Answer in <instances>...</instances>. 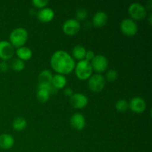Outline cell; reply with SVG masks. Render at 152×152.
<instances>
[{
  "label": "cell",
  "instance_id": "6da1fadb",
  "mask_svg": "<svg viewBox=\"0 0 152 152\" xmlns=\"http://www.w3.org/2000/svg\"><path fill=\"white\" fill-rule=\"evenodd\" d=\"M52 68L59 74H71L76 66L74 58L67 51L63 50H56L50 58Z\"/></svg>",
  "mask_w": 152,
  "mask_h": 152
},
{
  "label": "cell",
  "instance_id": "7a4b0ae2",
  "mask_svg": "<svg viewBox=\"0 0 152 152\" xmlns=\"http://www.w3.org/2000/svg\"><path fill=\"white\" fill-rule=\"evenodd\" d=\"M28 38V33L25 28H16L11 31L9 37L10 43L13 47L20 48L24 46Z\"/></svg>",
  "mask_w": 152,
  "mask_h": 152
},
{
  "label": "cell",
  "instance_id": "3957f363",
  "mask_svg": "<svg viewBox=\"0 0 152 152\" xmlns=\"http://www.w3.org/2000/svg\"><path fill=\"white\" fill-rule=\"evenodd\" d=\"M75 73L78 79L81 80H86L90 78L93 74V69L90 62L86 59L79 61L75 66Z\"/></svg>",
  "mask_w": 152,
  "mask_h": 152
},
{
  "label": "cell",
  "instance_id": "277c9868",
  "mask_svg": "<svg viewBox=\"0 0 152 152\" xmlns=\"http://www.w3.org/2000/svg\"><path fill=\"white\" fill-rule=\"evenodd\" d=\"M105 86V79L102 74H92L88 79V88L91 91L99 92Z\"/></svg>",
  "mask_w": 152,
  "mask_h": 152
},
{
  "label": "cell",
  "instance_id": "5b68a950",
  "mask_svg": "<svg viewBox=\"0 0 152 152\" xmlns=\"http://www.w3.org/2000/svg\"><path fill=\"white\" fill-rule=\"evenodd\" d=\"M120 30L125 35L128 37L134 36L138 31L137 24L130 18H126L120 22Z\"/></svg>",
  "mask_w": 152,
  "mask_h": 152
},
{
  "label": "cell",
  "instance_id": "8992f818",
  "mask_svg": "<svg viewBox=\"0 0 152 152\" xmlns=\"http://www.w3.org/2000/svg\"><path fill=\"white\" fill-rule=\"evenodd\" d=\"M129 13L133 20H140L146 16V8L139 2H134L129 5Z\"/></svg>",
  "mask_w": 152,
  "mask_h": 152
},
{
  "label": "cell",
  "instance_id": "52a82bcc",
  "mask_svg": "<svg viewBox=\"0 0 152 152\" xmlns=\"http://www.w3.org/2000/svg\"><path fill=\"white\" fill-rule=\"evenodd\" d=\"M92 69L96 71L97 74L104 72L107 69L108 65V61L105 56L102 54H98L94 56L91 62Z\"/></svg>",
  "mask_w": 152,
  "mask_h": 152
},
{
  "label": "cell",
  "instance_id": "ba28073f",
  "mask_svg": "<svg viewBox=\"0 0 152 152\" xmlns=\"http://www.w3.org/2000/svg\"><path fill=\"white\" fill-rule=\"evenodd\" d=\"M15 53L14 47L10 43V42L2 40L0 41V58L3 61L11 59Z\"/></svg>",
  "mask_w": 152,
  "mask_h": 152
},
{
  "label": "cell",
  "instance_id": "9c48e42d",
  "mask_svg": "<svg viewBox=\"0 0 152 152\" xmlns=\"http://www.w3.org/2000/svg\"><path fill=\"white\" fill-rule=\"evenodd\" d=\"M80 30V24L76 19H69L64 22L62 31L65 34L73 36L77 34Z\"/></svg>",
  "mask_w": 152,
  "mask_h": 152
},
{
  "label": "cell",
  "instance_id": "30bf717a",
  "mask_svg": "<svg viewBox=\"0 0 152 152\" xmlns=\"http://www.w3.org/2000/svg\"><path fill=\"white\" fill-rule=\"evenodd\" d=\"M88 99L87 96L81 93L74 94L70 97V103L75 108H79V109L84 108L88 105Z\"/></svg>",
  "mask_w": 152,
  "mask_h": 152
},
{
  "label": "cell",
  "instance_id": "8fae6325",
  "mask_svg": "<svg viewBox=\"0 0 152 152\" xmlns=\"http://www.w3.org/2000/svg\"><path fill=\"white\" fill-rule=\"evenodd\" d=\"M129 105L131 110L137 114H141L146 108V102L145 99L140 96H135L132 98L129 103Z\"/></svg>",
  "mask_w": 152,
  "mask_h": 152
},
{
  "label": "cell",
  "instance_id": "7c38bea8",
  "mask_svg": "<svg viewBox=\"0 0 152 152\" xmlns=\"http://www.w3.org/2000/svg\"><path fill=\"white\" fill-rule=\"evenodd\" d=\"M54 17V11L50 7H44L37 12V18L42 22H49Z\"/></svg>",
  "mask_w": 152,
  "mask_h": 152
},
{
  "label": "cell",
  "instance_id": "4fadbf2b",
  "mask_svg": "<svg viewBox=\"0 0 152 152\" xmlns=\"http://www.w3.org/2000/svg\"><path fill=\"white\" fill-rule=\"evenodd\" d=\"M86 124V118L83 114L80 113H76L73 114L71 118V125L74 129L77 130H82L85 128Z\"/></svg>",
  "mask_w": 152,
  "mask_h": 152
},
{
  "label": "cell",
  "instance_id": "5bb4252c",
  "mask_svg": "<svg viewBox=\"0 0 152 152\" xmlns=\"http://www.w3.org/2000/svg\"><path fill=\"white\" fill-rule=\"evenodd\" d=\"M14 138L8 134H2L0 135V148L2 149H10L14 145Z\"/></svg>",
  "mask_w": 152,
  "mask_h": 152
},
{
  "label": "cell",
  "instance_id": "9a60e30c",
  "mask_svg": "<svg viewBox=\"0 0 152 152\" xmlns=\"http://www.w3.org/2000/svg\"><path fill=\"white\" fill-rule=\"evenodd\" d=\"M108 21V16L106 13L103 11H98L94 15L92 22L94 26L96 27H103L105 25Z\"/></svg>",
  "mask_w": 152,
  "mask_h": 152
},
{
  "label": "cell",
  "instance_id": "2e32d148",
  "mask_svg": "<svg viewBox=\"0 0 152 152\" xmlns=\"http://www.w3.org/2000/svg\"><path fill=\"white\" fill-rule=\"evenodd\" d=\"M16 55H17L18 58L22 59V61L29 60L31 57H32V50L31 48L28 47H25V46H22V47L18 48L17 50L16 51Z\"/></svg>",
  "mask_w": 152,
  "mask_h": 152
},
{
  "label": "cell",
  "instance_id": "e0dca14e",
  "mask_svg": "<svg viewBox=\"0 0 152 152\" xmlns=\"http://www.w3.org/2000/svg\"><path fill=\"white\" fill-rule=\"evenodd\" d=\"M67 83V79L62 74H56V75L53 76V79H52L51 85L55 88L56 89H62L65 86Z\"/></svg>",
  "mask_w": 152,
  "mask_h": 152
},
{
  "label": "cell",
  "instance_id": "ac0fdd59",
  "mask_svg": "<svg viewBox=\"0 0 152 152\" xmlns=\"http://www.w3.org/2000/svg\"><path fill=\"white\" fill-rule=\"evenodd\" d=\"M53 74L49 70H44L39 75V84H51Z\"/></svg>",
  "mask_w": 152,
  "mask_h": 152
},
{
  "label": "cell",
  "instance_id": "d6986e66",
  "mask_svg": "<svg viewBox=\"0 0 152 152\" xmlns=\"http://www.w3.org/2000/svg\"><path fill=\"white\" fill-rule=\"evenodd\" d=\"M86 50L83 45H78L74 46V48L72 50V55L74 59H77V60H83L85 59V56H86Z\"/></svg>",
  "mask_w": 152,
  "mask_h": 152
},
{
  "label": "cell",
  "instance_id": "ffe728a7",
  "mask_svg": "<svg viewBox=\"0 0 152 152\" xmlns=\"http://www.w3.org/2000/svg\"><path fill=\"white\" fill-rule=\"evenodd\" d=\"M27 120L24 117H19L15 119L13 122V128L14 130L21 132L27 127Z\"/></svg>",
  "mask_w": 152,
  "mask_h": 152
},
{
  "label": "cell",
  "instance_id": "44dd1931",
  "mask_svg": "<svg viewBox=\"0 0 152 152\" xmlns=\"http://www.w3.org/2000/svg\"><path fill=\"white\" fill-rule=\"evenodd\" d=\"M10 66H11L12 69L14 70V71H21L25 68V62L22 61V59H19V58H16V59H13V61L10 63Z\"/></svg>",
  "mask_w": 152,
  "mask_h": 152
},
{
  "label": "cell",
  "instance_id": "7402d4cb",
  "mask_svg": "<svg viewBox=\"0 0 152 152\" xmlns=\"http://www.w3.org/2000/svg\"><path fill=\"white\" fill-rule=\"evenodd\" d=\"M115 108L117 111H120V112H125L129 108V102H128V101L126 99H120V100H118L116 102Z\"/></svg>",
  "mask_w": 152,
  "mask_h": 152
},
{
  "label": "cell",
  "instance_id": "603a6c76",
  "mask_svg": "<svg viewBox=\"0 0 152 152\" xmlns=\"http://www.w3.org/2000/svg\"><path fill=\"white\" fill-rule=\"evenodd\" d=\"M117 77H118V74H117V71L115 70H109V71H107L106 74H105V78L110 82L114 81L117 79Z\"/></svg>",
  "mask_w": 152,
  "mask_h": 152
},
{
  "label": "cell",
  "instance_id": "cb8c5ba5",
  "mask_svg": "<svg viewBox=\"0 0 152 152\" xmlns=\"http://www.w3.org/2000/svg\"><path fill=\"white\" fill-rule=\"evenodd\" d=\"M88 16L87 10L84 8H80L77 10L76 16H77V20H84Z\"/></svg>",
  "mask_w": 152,
  "mask_h": 152
},
{
  "label": "cell",
  "instance_id": "d4e9b609",
  "mask_svg": "<svg viewBox=\"0 0 152 152\" xmlns=\"http://www.w3.org/2000/svg\"><path fill=\"white\" fill-rule=\"evenodd\" d=\"M32 4H34L35 7H39V8H44L48 4V0H33Z\"/></svg>",
  "mask_w": 152,
  "mask_h": 152
},
{
  "label": "cell",
  "instance_id": "484cf974",
  "mask_svg": "<svg viewBox=\"0 0 152 152\" xmlns=\"http://www.w3.org/2000/svg\"><path fill=\"white\" fill-rule=\"evenodd\" d=\"M95 54L93 50H86V56H85V59L86 60H87L88 62H91L92 59L94 58Z\"/></svg>",
  "mask_w": 152,
  "mask_h": 152
},
{
  "label": "cell",
  "instance_id": "4316f807",
  "mask_svg": "<svg viewBox=\"0 0 152 152\" xmlns=\"http://www.w3.org/2000/svg\"><path fill=\"white\" fill-rule=\"evenodd\" d=\"M8 69V64L6 62V61H2L0 62V71L1 72H6Z\"/></svg>",
  "mask_w": 152,
  "mask_h": 152
},
{
  "label": "cell",
  "instance_id": "83f0119b",
  "mask_svg": "<svg viewBox=\"0 0 152 152\" xmlns=\"http://www.w3.org/2000/svg\"><path fill=\"white\" fill-rule=\"evenodd\" d=\"M64 94H65V95L66 96H70L71 97L74 94V92H73V90L71 88L68 87L66 88H65V90H64Z\"/></svg>",
  "mask_w": 152,
  "mask_h": 152
},
{
  "label": "cell",
  "instance_id": "f1b7e54d",
  "mask_svg": "<svg viewBox=\"0 0 152 152\" xmlns=\"http://www.w3.org/2000/svg\"><path fill=\"white\" fill-rule=\"evenodd\" d=\"M151 13H150V14H149V16H148V19H149V23H150V25H151Z\"/></svg>",
  "mask_w": 152,
  "mask_h": 152
}]
</instances>
